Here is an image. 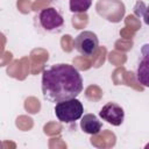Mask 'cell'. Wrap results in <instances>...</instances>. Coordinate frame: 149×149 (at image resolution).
Instances as JSON below:
<instances>
[{
	"label": "cell",
	"instance_id": "cell-1",
	"mask_svg": "<svg viewBox=\"0 0 149 149\" xmlns=\"http://www.w3.org/2000/svg\"><path fill=\"white\" fill-rule=\"evenodd\" d=\"M42 93L50 102L77 98L83 91V78L70 64H54L42 72Z\"/></svg>",
	"mask_w": 149,
	"mask_h": 149
},
{
	"label": "cell",
	"instance_id": "cell-2",
	"mask_svg": "<svg viewBox=\"0 0 149 149\" xmlns=\"http://www.w3.org/2000/svg\"><path fill=\"white\" fill-rule=\"evenodd\" d=\"M54 111L57 119L61 122L72 123L83 116L84 106L77 98H72L69 100L57 102Z\"/></svg>",
	"mask_w": 149,
	"mask_h": 149
},
{
	"label": "cell",
	"instance_id": "cell-3",
	"mask_svg": "<svg viewBox=\"0 0 149 149\" xmlns=\"http://www.w3.org/2000/svg\"><path fill=\"white\" fill-rule=\"evenodd\" d=\"M74 48L76 50L86 57H91L95 55L99 48L98 36L90 30H84L74 38Z\"/></svg>",
	"mask_w": 149,
	"mask_h": 149
},
{
	"label": "cell",
	"instance_id": "cell-4",
	"mask_svg": "<svg viewBox=\"0 0 149 149\" xmlns=\"http://www.w3.org/2000/svg\"><path fill=\"white\" fill-rule=\"evenodd\" d=\"M40 26L47 31H56L59 30L64 24V19L61 13L52 7H48L42 9L38 14Z\"/></svg>",
	"mask_w": 149,
	"mask_h": 149
},
{
	"label": "cell",
	"instance_id": "cell-5",
	"mask_svg": "<svg viewBox=\"0 0 149 149\" xmlns=\"http://www.w3.org/2000/svg\"><path fill=\"white\" fill-rule=\"evenodd\" d=\"M99 115L104 121L108 122L112 126H120V125H122V122L125 120L123 108L120 105H118L116 102H112V101L105 104L101 107Z\"/></svg>",
	"mask_w": 149,
	"mask_h": 149
},
{
	"label": "cell",
	"instance_id": "cell-6",
	"mask_svg": "<svg viewBox=\"0 0 149 149\" xmlns=\"http://www.w3.org/2000/svg\"><path fill=\"white\" fill-rule=\"evenodd\" d=\"M136 79L141 85L149 87V43L143 44L141 48L136 68Z\"/></svg>",
	"mask_w": 149,
	"mask_h": 149
},
{
	"label": "cell",
	"instance_id": "cell-7",
	"mask_svg": "<svg viewBox=\"0 0 149 149\" xmlns=\"http://www.w3.org/2000/svg\"><path fill=\"white\" fill-rule=\"evenodd\" d=\"M101 122L94 114H84L81 116L80 121V128L84 133L90 134V135H95L101 130Z\"/></svg>",
	"mask_w": 149,
	"mask_h": 149
},
{
	"label": "cell",
	"instance_id": "cell-8",
	"mask_svg": "<svg viewBox=\"0 0 149 149\" xmlns=\"http://www.w3.org/2000/svg\"><path fill=\"white\" fill-rule=\"evenodd\" d=\"M92 5V0H70V10L72 13H86Z\"/></svg>",
	"mask_w": 149,
	"mask_h": 149
},
{
	"label": "cell",
	"instance_id": "cell-9",
	"mask_svg": "<svg viewBox=\"0 0 149 149\" xmlns=\"http://www.w3.org/2000/svg\"><path fill=\"white\" fill-rule=\"evenodd\" d=\"M134 13L137 16H141L147 26H149V5H144L143 1H136L134 6Z\"/></svg>",
	"mask_w": 149,
	"mask_h": 149
}]
</instances>
